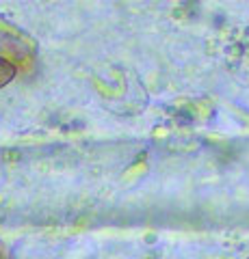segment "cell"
Wrapping results in <instances>:
<instances>
[{
  "label": "cell",
  "instance_id": "7a4b0ae2",
  "mask_svg": "<svg viewBox=\"0 0 249 259\" xmlns=\"http://www.w3.org/2000/svg\"><path fill=\"white\" fill-rule=\"evenodd\" d=\"M0 259H11V257H9V248H7L3 242H0Z\"/></svg>",
  "mask_w": 249,
  "mask_h": 259
},
{
  "label": "cell",
  "instance_id": "3957f363",
  "mask_svg": "<svg viewBox=\"0 0 249 259\" xmlns=\"http://www.w3.org/2000/svg\"><path fill=\"white\" fill-rule=\"evenodd\" d=\"M245 56H243V61H240V63H245V65H249V41H245Z\"/></svg>",
  "mask_w": 249,
  "mask_h": 259
},
{
  "label": "cell",
  "instance_id": "6da1fadb",
  "mask_svg": "<svg viewBox=\"0 0 249 259\" xmlns=\"http://www.w3.org/2000/svg\"><path fill=\"white\" fill-rule=\"evenodd\" d=\"M15 78V65L0 59V89H3L5 84H9L11 80Z\"/></svg>",
  "mask_w": 249,
  "mask_h": 259
}]
</instances>
